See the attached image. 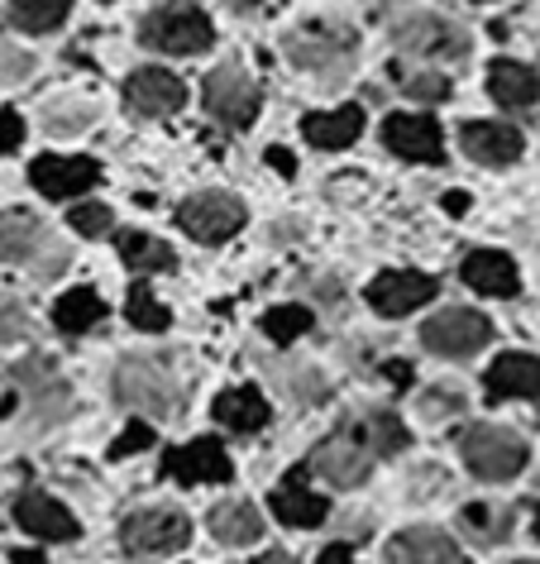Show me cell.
<instances>
[{
	"label": "cell",
	"instance_id": "cell-1",
	"mask_svg": "<svg viewBox=\"0 0 540 564\" xmlns=\"http://www.w3.org/2000/svg\"><path fill=\"white\" fill-rule=\"evenodd\" d=\"M460 455L488 484H503V478H517L526 469V441L503 426H468L460 435Z\"/></svg>",
	"mask_w": 540,
	"mask_h": 564
},
{
	"label": "cell",
	"instance_id": "cell-2",
	"mask_svg": "<svg viewBox=\"0 0 540 564\" xmlns=\"http://www.w3.org/2000/svg\"><path fill=\"white\" fill-rule=\"evenodd\" d=\"M116 398L134 412L149 416H173L177 412V378L159 359H120L116 369Z\"/></svg>",
	"mask_w": 540,
	"mask_h": 564
},
{
	"label": "cell",
	"instance_id": "cell-3",
	"mask_svg": "<svg viewBox=\"0 0 540 564\" xmlns=\"http://www.w3.org/2000/svg\"><path fill=\"white\" fill-rule=\"evenodd\" d=\"M374 459H378V449L368 445V435L359 426L335 431L331 441H321L316 449H311V469L335 488H359L364 478L374 474Z\"/></svg>",
	"mask_w": 540,
	"mask_h": 564
},
{
	"label": "cell",
	"instance_id": "cell-4",
	"mask_svg": "<svg viewBox=\"0 0 540 564\" xmlns=\"http://www.w3.org/2000/svg\"><path fill=\"white\" fill-rule=\"evenodd\" d=\"M139 39L159 53H206L210 48V20L196 6H163L139 24Z\"/></svg>",
	"mask_w": 540,
	"mask_h": 564
},
{
	"label": "cell",
	"instance_id": "cell-5",
	"mask_svg": "<svg viewBox=\"0 0 540 564\" xmlns=\"http://www.w3.org/2000/svg\"><path fill=\"white\" fill-rule=\"evenodd\" d=\"M488 340H493L488 316L464 312V306H450V312L431 316L425 321V330H421V345L431 349V355H440V359H468V355H478Z\"/></svg>",
	"mask_w": 540,
	"mask_h": 564
},
{
	"label": "cell",
	"instance_id": "cell-6",
	"mask_svg": "<svg viewBox=\"0 0 540 564\" xmlns=\"http://www.w3.org/2000/svg\"><path fill=\"white\" fill-rule=\"evenodd\" d=\"M120 541L130 555H173V550L192 541V521L173 512V507H149V512L125 517Z\"/></svg>",
	"mask_w": 540,
	"mask_h": 564
},
{
	"label": "cell",
	"instance_id": "cell-7",
	"mask_svg": "<svg viewBox=\"0 0 540 564\" xmlns=\"http://www.w3.org/2000/svg\"><path fill=\"white\" fill-rule=\"evenodd\" d=\"M177 225L202 245H220L245 225V202L230 192H196L192 202L177 206Z\"/></svg>",
	"mask_w": 540,
	"mask_h": 564
},
{
	"label": "cell",
	"instance_id": "cell-8",
	"mask_svg": "<svg viewBox=\"0 0 540 564\" xmlns=\"http://www.w3.org/2000/svg\"><path fill=\"white\" fill-rule=\"evenodd\" d=\"M288 58L321 77H335L339 67L354 63V34L335 30V24H306V30L288 34Z\"/></svg>",
	"mask_w": 540,
	"mask_h": 564
},
{
	"label": "cell",
	"instance_id": "cell-9",
	"mask_svg": "<svg viewBox=\"0 0 540 564\" xmlns=\"http://www.w3.org/2000/svg\"><path fill=\"white\" fill-rule=\"evenodd\" d=\"M206 110L230 130H245V124L259 116V87L249 82L245 67L225 63L206 77Z\"/></svg>",
	"mask_w": 540,
	"mask_h": 564
},
{
	"label": "cell",
	"instance_id": "cell-10",
	"mask_svg": "<svg viewBox=\"0 0 540 564\" xmlns=\"http://www.w3.org/2000/svg\"><path fill=\"white\" fill-rule=\"evenodd\" d=\"M392 44L417 58H464L468 39L464 30H454L445 15H407L392 24Z\"/></svg>",
	"mask_w": 540,
	"mask_h": 564
},
{
	"label": "cell",
	"instance_id": "cell-11",
	"mask_svg": "<svg viewBox=\"0 0 540 564\" xmlns=\"http://www.w3.org/2000/svg\"><path fill=\"white\" fill-rule=\"evenodd\" d=\"M440 282L431 273H382L368 282V306L378 316H411L421 302H431Z\"/></svg>",
	"mask_w": 540,
	"mask_h": 564
},
{
	"label": "cell",
	"instance_id": "cell-12",
	"mask_svg": "<svg viewBox=\"0 0 540 564\" xmlns=\"http://www.w3.org/2000/svg\"><path fill=\"white\" fill-rule=\"evenodd\" d=\"M163 469H168V478H177V484H230V474H235L220 441H192V445L168 449Z\"/></svg>",
	"mask_w": 540,
	"mask_h": 564
},
{
	"label": "cell",
	"instance_id": "cell-13",
	"mask_svg": "<svg viewBox=\"0 0 540 564\" xmlns=\"http://www.w3.org/2000/svg\"><path fill=\"white\" fill-rule=\"evenodd\" d=\"M125 101H130L134 116L163 120V116H173V110H182V101H187V87H182L173 73L144 67V73H134L130 82H125Z\"/></svg>",
	"mask_w": 540,
	"mask_h": 564
},
{
	"label": "cell",
	"instance_id": "cell-14",
	"mask_svg": "<svg viewBox=\"0 0 540 564\" xmlns=\"http://www.w3.org/2000/svg\"><path fill=\"white\" fill-rule=\"evenodd\" d=\"M15 383L20 392H30V406H34V421H58L63 416V406H67V383H63V373H58V364L44 359V355H34V359H24L20 369H15Z\"/></svg>",
	"mask_w": 540,
	"mask_h": 564
},
{
	"label": "cell",
	"instance_id": "cell-15",
	"mask_svg": "<svg viewBox=\"0 0 540 564\" xmlns=\"http://www.w3.org/2000/svg\"><path fill=\"white\" fill-rule=\"evenodd\" d=\"M382 144L392 153H402L411 163H440L445 159V139L431 116H392L382 124Z\"/></svg>",
	"mask_w": 540,
	"mask_h": 564
},
{
	"label": "cell",
	"instance_id": "cell-16",
	"mask_svg": "<svg viewBox=\"0 0 540 564\" xmlns=\"http://www.w3.org/2000/svg\"><path fill=\"white\" fill-rule=\"evenodd\" d=\"M460 144H464L468 159L483 163V167H507V163L521 159V134L511 130V124H503V120H474V124H464Z\"/></svg>",
	"mask_w": 540,
	"mask_h": 564
},
{
	"label": "cell",
	"instance_id": "cell-17",
	"mask_svg": "<svg viewBox=\"0 0 540 564\" xmlns=\"http://www.w3.org/2000/svg\"><path fill=\"white\" fill-rule=\"evenodd\" d=\"M34 187L53 196V202H63V196H82L87 187H96V177H101V167L91 159H58V153H48V159H39L30 167Z\"/></svg>",
	"mask_w": 540,
	"mask_h": 564
},
{
	"label": "cell",
	"instance_id": "cell-18",
	"mask_svg": "<svg viewBox=\"0 0 540 564\" xmlns=\"http://www.w3.org/2000/svg\"><path fill=\"white\" fill-rule=\"evenodd\" d=\"M493 402L503 398H540V355H503L493 359V369L483 373Z\"/></svg>",
	"mask_w": 540,
	"mask_h": 564
},
{
	"label": "cell",
	"instance_id": "cell-19",
	"mask_svg": "<svg viewBox=\"0 0 540 564\" xmlns=\"http://www.w3.org/2000/svg\"><path fill=\"white\" fill-rule=\"evenodd\" d=\"M464 282L474 292H483V297H511V292L521 288V278H517V263L507 259V253H497V249H474L464 259Z\"/></svg>",
	"mask_w": 540,
	"mask_h": 564
},
{
	"label": "cell",
	"instance_id": "cell-20",
	"mask_svg": "<svg viewBox=\"0 0 540 564\" xmlns=\"http://www.w3.org/2000/svg\"><path fill=\"white\" fill-rule=\"evenodd\" d=\"M15 517H20V527H24V531H34V535H39V541H73V535H77L73 512H67L63 502L44 498V492H30V498H20Z\"/></svg>",
	"mask_w": 540,
	"mask_h": 564
},
{
	"label": "cell",
	"instance_id": "cell-21",
	"mask_svg": "<svg viewBox=\"0 0 540 564\" xmlns=\"http://www.w3.org/2000/svg\"><path fill=\"white\" fill-rule=\"evenodd\" d=\"M464 555V550L460 545H454L450 541V535L445 531H435V527H407L402 535H392V541H388V560H435V564H454V560H460Z\"/></svg>",
	"mask_w": 540,
	"mask_h": 564
},
{
	"label": "cell",
	"instance_id": "cell-22",
	"mask_svg": "<svg viewBox=\"0 0 540 564\" xmlns=\"http://www.w3.org/2000/svg\"><path fill=\"white\" fill-rule=\"evenodd\" d=\"M302 134L316 149H349L364 134V110L359 106H339V110H321V116L302 120Z\"/></svg>",
	"mask_w": 540,
	"mask_h": 564
},
{
	"label": "cell",
	"instance_id": "cell-23",
	"mask_svg": "<svg viewBox=\"0 0 540 564\" xmlns=\"http://www.w3.org/2000/svg\"><path fill=\"white\" fill-rule=\"evenodd\" d=\"M273 512L288 521V527H316V521H325V498L306 488L302 469H292L273 492Z\"/></svg>",
	"mask_w": 540,
	"mask_h": 564
},
{
	"label": "cell",
	"instance_id": "cell-24",
	"mask_svg": "<svg viewBox=\"0 0 540 564\" xmlns=\"http://www.w3.org/2000/svg\"><path fill=\"white\" fill-rule=\"evenodd\" d=\"M488 91H493V101L521 110V106H536V101H540V77H536L526 63L497 58V63L488 67Z\"/></svg>",
	"mask_w": 540,
	"mask_h": 564
},
{
	"label": "cell",
	"instance_id": "cell-25",
	"mask_svg": "<svg viewBox=\"0 0 540 564\" xmlns=\"http://www.w3.org/2000/svg\"><path fill=\"white\" fill-rule=\"evenodd\" d=\"M44 239L48 235H44V225H39L34 210H0V259L6 263L34 259Z\"/></svg>",
	"mask_w": 540,
	"mask_h": 564
},
{
	"label": "cell",
	"instance_id": "cell-26",
	"mask_svg": "<svg viewBox=\"0 0 540 564\" xmlns=\"http://www.w3.org/2000/svg\"><path fill=\"white\" fill-rule=\"evenodd\" d=\"M460 531H464L474 545H497V541H507V535H511V507L468 502V507H460Z\"/></svg>",
	"mask_w": 540,
	"mask_h": 564
},
{
	"label": "cell",
	"instance_id": "cell-27",
	"mask_svg": "<svg viewBox=\"0 0 540 564\" xmlns=\"http://www.w3.org/2000/svg\"><path fill=\"white\" fill-rule=\"evenodd\" d=\"M216 421H220V426H230L235 435H249V431H259L268 421V402L253 388L220 392V398H216Z\"/></svg>",
	"mask_w": 540,
	"mask_h": 564
},
{
	"label": "cell",
	"instance_id": "cell-28",
	"mask_svg": "<svg viewBox=\"0 0 540 564\" xmlns=\"http://www.w3.org/2000/svg\"><path fill=\"white\" fill-rule=\"evenodd\" d=\"M259 531H263V521L249 502H220L216 512H210V535H216L220 545H253Z\"/></svg>",
	"mask_w": 540,
	"mask_h": 564
},
{
	"label": "cell",
	"instance_id": "cell-29",
	"mask_svg": "<svg viewBox=\"0 0 540 564\" xmlns=\"http://www.w3.org/2000/svg\"><path fill=\"white\" fill-rule=\"evenodd\" d=\"M106 316V302L96 297L91 288H77V292H67V297L53 306V321H58V330L67 335H82V330H91L96 321Z\"/></svg>",
	"mask_w": 540,
	"mask_h": 564
},
{
	"label": "cell",
	"instance_id": "cell-30",
	"mask_svg": "<svg viewBox=\"0 0 540 564\" xmlns=\"http://www.w3.org/2000/svg\"><path fill=\"white\" fill-rule=\"evenodd\" d=\"M67 10H73V0H10V20L20 24V30H58L67 20Z\"/></svg>",
	"mask_w": 540,
	"mask_h": 564
},
{
	"label": "cell",
	"instance_id": "cell-31",
	"mask_svg": "<svg viewBox=\"0 0 540 564\" xmlns=\"http://www.w3.org/2000/svg\"><path fill=\"white\" fill-rule=\"evenodd\" d=\"M120 259L139 273H163V268H173V249L153 235H120Z\"/></svg>",
	"mask_w": 540,
	"mask_h": 564
},
{
	"label": "cell",
	"instance_id": "cell-32",
	"mask_svg": "<svg viewBox=\"0 0 540 564\" xmlns=\"http://www.w3.org/2000/svg\"><path fill=\"white\" fill-rule=\"evenodd\" d=\"M359 431L368 435V445H374L378 455H392V449L407 445V426L392 412H368V416H359Z\"/></svg>",
	"mask_w": 540,
	"mask_h": 564
},
{
	"label": "cell",
	"instance_id": "cell-33",
	"mask_svg": "<svg viewBox=\"0 0 540 564\" xmlns=\"http://www.w3.org/2000/svg\"><path fill=\"white\" fill-rule=\"evenodd\" d=\"M306 330H311V312H306V306H278V312L263 316V335L273 345H292L296 335H306Z\"/></svg>",
	"mask_w": 540,
	"mask_h": 564
},
{
	"label": "cell",
	"instance_id": "cell-34",
	"mask_svg": "<svg viewBox=\"0 0 540 564\" xmlns=\"http://www.w3.org/2000/svg\"><path fill=\"white\" fill-rule=\"evenodd\" d=\"M125 312H130V321L139 330H163L168 326V312L159 306V297L144 288V282H134L130 288V302H125Z\"/></svg>",
	"mask_w": 540,
	"mask_h": 564
},
{
	"label": "cell",
	"instance_id": "cell-35",
	"mask_svg": "<svg viewBox=\"0 0 540 564\" xmlns=\"http://www.w3.org/2000/svg\"><path fill=\"white\" fill-rule=\"evenodd\" d=\"M392 73H397V87L407 96H417V101H445L450 96V82L435 73H407V67H392Z\"/></svg>",
	"mask_w": 540,
	"mask_h": 564
},
{
	"label": "cell",
	"instance_id": "cell-36",
	"mask_svg": "<svg viewBox=\"0 0 540 564\" xmlns=\"http://www.w3.org/2000/svg\"><path fill=\"white\" fill-rule=\"evenodd\" d=\"M67 225H73L77 235H87V239H101V235L110 230V206H101V202H82Z\"/></svg>",
	"mask_w": 540,
	"mask_h": 564
},
{
	"label": "cell",
	"instance_id": "cell-37",
	"mask_svg": "<svg viewBox=\"0 0 540 564\" xmlns=\"http://www.w3.org/2000/svg\"><path fill=\"white\" fill-rule=\"evenodd\" d=\"M24 326H30V316H24L20 297H10V292H0V345L20 340V335H24Z\"/></svg>",
	"mask_w": 540,
	"mask_h": 564
},
{
	"label": "cell",
	"instance_id": "cell-38",
	"mask_svg": "<svg viewBox=\"0 0 540 564\" xmlns=\"http://www.w3.org/2000/svg\"><path fill=\"white\" fill-rule=\"evenodd\" d=\"M153 445V426L149 421H130V426H125V435L116 445H110V459H125V455H139V449H149Z\"/></svg>",
	"mask_w": 540,
	"mask_h": 564
},
{
	"label": "cell",
	"instance_id": "cell-39",
	"mask_svg": "<svg viewBox=\"0 0 540 564\" xmlns=\"http://www.w3.org/2000/svg\"><path fill=\"white\" fill-rule=\"evenodd\" d=\"M288 383H292V392H296L302 402H325V398H331V388H325V378H321L316 369H292Z\"/></svg>",
	"mask_w": 540,
	"mask_h": 564
},
{
	"label": "cell",
	"instance_id": "cell-40",
	"mask_svg": "<svg viewBox=\"0 0 540 564\" xmlns=\"http://www.w3.org/2000/svg\"><path fill=\"white\" fill-rule=\"evenodd\" d=\"M67 116H48V130L53 134H77L91 124V106H63Z\"/></svg>",
	"mask_w": 540,
	"mask_h": 564
},
{
	"label": "cell",
	"instance_id": "cell-41",
	"mask_svg": "<svg viewBox=\"0 0 540 564\" xmlns=\"http://www.w3.org/2000/svg\"><path fill=\"white\" fill-rule=\"evenodd\" d=\"M24 73H30V58L10 44H0V82H24Z\"/></svg>",
	"mask_w": 540,
	"mask_h": 564
},
{
	"label": "cell",
	"instance_id": "cell-42",
	"mask_svg": "<svg viewBox=\"0 0 540 564\" xmlns=\"http://www.w3.org/2000/svg\"><path fill=\"white\" fill-rule=\"evenodd\" d=\"M20 139H24V120L15 116V110H6V116H0V149H15L20 144Z\"/></svg>",
	"mask_w": 540,
	"mask_h": 564
},
{
	"label": "cell",
	"instance_id": "cell-43",
	"mask_svg": "<svg viewBox=\"0 0 540 564\" xmlns=\"http://www.w3.org/2000/svg\"><path fill=\"white\" fill-rule=\"evenodd\" d=\"M268 163H273L282 177H292V173H296V163H292V153H288V149H268Z\"/></svg>",
	"mask_w": 540,
	"mask_h": 564
},
{
	"label": "cell",
	"instance_id": "cell-44",
	"mask_svg": "<svg viewBox=\"0 0 540 564\" xmlns=\"http://www.w3.org/2000/svg\"><path fill=\"white\" fill-rule=\"evenodd\" d=\"M421 412H460V398H425Z\"/></svg>",
	"mask_w": 540,
	"mask_h": 564
},
{
	"label": "cell",
	"instance_id": "cell-45",
	"mask_svg": "<svg viewBox=\"0 0 540 564\" xmlns=\"http://www.w3.org/2000/svg\"><path fill=\"white\" fill-rule=\"evenodd\" d=\"M388 378H392L397 388H407V383H411V369H407L402 359H392V364H388Z\"/></svg>",
	"mask_w": 540,
	"mask_h": 564
},
{
	"label": "cell",
	"instance_id": "cell-46",
	"mask_svg": "<svg viewBox=\"0 0 540 564\" xmlns=\"http://www.w3.org/2000/svg\"><path fill=\"white\" fill-rule=\"evenodd\" d=\"M349 555H354V545H325V550H321V560H325V564H335V560H349Z\"/></svg>",
	"mask_w": 540,
	"mask_h": 564
},
{
	"label": "cell",
	"instance_id": "cell-47",
	"mask_svg": "<svg viewBox=\"0 0 540 564\" xmlns=\"http://www.w3.org/2000/svg\"><path fill=\"white\" fill-rule=\"evenodd\" d=\"M445 210H454V216H460V210H468V196H460V192L445 196Z\"/></svg>",
	"mask_w": 540,
	"mask_h": 564
},
{
	"label": "cell",
	"instance_id": "cell-48",
	"mask_svg": "<svg viewBox=\"0 0 540 564\" xmlns=\"http://www.w3.org/2000/svg\"><path fill=\"white\" fill-rule=\"evenodd\" d=\"M230 6H235V10H253V6H259V0H230Z\"/></svg>",
	"mask_w": 540,
	"mask_h": 564
},
{
	"label": "cell",
	"instance_id": "cell-49",
	"mask_svg": "<svg viewBox=\"0 0 540 564\" xmlns=\"http://www.w3.org/2000/svg\"><path fill=\"white\" fill-rule=\"evenodd\" d=\"M531 535H536V541H540V507H536V521H531Z\"/></svg>",
	"mask_w": 540,
	"mask_h": 564
}]
</instances>
